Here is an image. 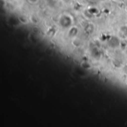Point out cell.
Returning a JSON list of instances; mask_svg holds the SVG:
<instances>
[{"label": "cell", "mask_w": 127, "mask_h": 127, "mask_svg": "<svg viewBox=\"0 0 127 127\" xmlns=\"http://www.w3.org/2000/svg\"><path fill=\"white\" fill-rule=\"evenodd\" d=\"M28 1L31 4H36L39 1V0H28Z\"/></svg>", "instance_id": "obj_5"}, {"label": "cell", "mask_w": 127, "mask_h": 127, "mask_svg": "<svg viewBox=\"0 0 127 127\" xmlns=\"http://www.w3.org/2000/svg\"><path fill=\"white\" fill-rule=\"evenodd\" d=\"M109 45L112 48H116L120 46V39L116 36H112L109 40Z\"/></svg>", "instance_id": "obj_2"}, {"label": "cell", "mask_w": 127, "mask_h": 127, "mask_svg": "<svg viewBox=\"0 0 127 127\" xmlns=\"http://www.w3.org/2000/svg\"><path fill=\"white\" fill-rule=\"evenodd\" d=\"M78 33V29L75 27H72L70 28L69 31H68V35L70 37H76Z\"/></svg>", "instance_id": "obj_4"}, {"label": "cell", "mask_w": 127, "mask_h": 127, "mask_svg": "<svg viewBox=\"0 0 127 127\" xmlns=\"http://www.w3.org/2000/svg\"><path fill=\"white\" fill-rule=\"evenodd\" d=\"M119 36L123 38L127 37V26H122L119 30Z\"/></svg>", "instance_id": "obj_3"}, {"label": "cell", "mask_w": 127, "mask_h": 127, "mask_svg": "<svg viewBox=\"0 0 127 127\" xmlns=\"http://www.w3.org/2000/svg\"><path fill=\"white\" fill-rule=\"evenodd\" d=\"M60 24L63 27H64V28H68L72 24V19L69 16L64 15V16L60 17Z\"/></svg>", "instance_id": "obj_1"}]
</instances>
